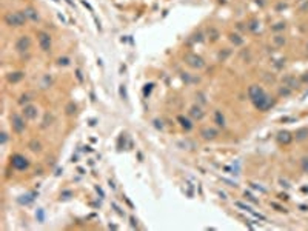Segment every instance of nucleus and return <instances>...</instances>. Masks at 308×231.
<instances>
[{"instance_id": "obj_1", "label": "nucleus", "mask_w": 308, "mask_h": 231, "mask_svg": "<svg viewBox=\"0 0 308 231\" xmlns=\"http://www.w3.org/2000/svg\"><path fill=\"white\" fill-rule=\"evenodd\" d=\"M6 23L14 25V26H22L25 23V16L22 12H11V14H6L5 17Z\"/></svg>"}, {"instance_id": "obj_2", "label": "nucleus", "mask_w": 308, "mask_h": 231, "mask_svg": "<svg viewBox=\"0 0 308 231\" xmlns=\"http://www.w3.org/2000/svg\"><path fill=\"white\" fill-rule=\"evenodd\" d=\"M11 163H12V166H14L16 170H25V168L28 166V162H26V159H25L23 156H19V154L12 157Z\"/></svg>"}, {"instance_id": "obj_3", "label": "nucleus", "mask_w": 308, "mask_h": 231, "mask_svg": "<svg viewBox=\"0 0 308 231\" xmlns=\"http://www.w3.org/2000/svg\"><path fill=\"white\" fill-rule=\"evenodd\" d=\"M39 42H40V46H42L43 51H50V48H51V39H50V35H48L46 33H40L39 34Z\"/></svg>"}, {"instance_id": "obj_4", "label": "nucleus", "mask_w": 308, "mask_h": 231, "mask_svg": "<svg viewBox=\"0 0 308 231\" xmlns=\"http://www.w3.org/2000/svg\"><path fill=\"white\" fill-rule=\"evenodd\" d=\"M16 48H17L19 51H26V50L29 48V39L26 37V35H22V37L19 39V42H17Z\"/></svg>"}, {"instance_id": "obj_5", "label": "nucleus", "mask_w": 308, "mask_h": 231, "mask_svg": "<svg viewBox=\"0 0 308 231\" xmlns=\"http://www.w3.org/2000/svg\"><path fill=\"white\" fill-rule=\"evenodd\" d=\"M186 59H190V60H193V62H188L190 65H193V66H197V68H200V66H203V60L200 59V57H196V56H188Z\"/></svg>"}, {"instance_id": "obj_6", "label": "nucleus", "mask_w": 308, "mask_h": 231, "mask_svg": "<svg viewBox=\"0 0 308 231\" xmlns=\"http://www.w3.org/2000/svg\"><path fill=\"white\" fill-rule=\"evenodd\" d=\"M23 114L26 116V117H29V119H34L35 116H37V113H35V108H34V106H26V108L23 109Z\"/></svg>"}, {"instance_id": "obj_7", "label": "nucleus", "mask_w": 308, "mask_h": 231, "mask_svg": "<svg viewBox=\"0 0 308 231\" xmlns=\"http://www.w3.org/2000/svg\"><path fill=\"white\" fill-rule=\"evenodd\" d=\"M12 120H14V126H16V130L17 131H22V128H23L25 125H23V122L19 119V116H12Z\"/></svg>"}, {"instance_id": "obj_8", "label": "nucleus", "mask_w": 308, "mask_h": 231, "mask_svg": "<svg viewBox=\"0 0 308 231\" xmlns=\"http://www.w3.org/2000/svg\"><path fill=\"white\" fill-rule=\"evenodd\" d=\"M216 123H217L219 126H225V119H224V116L219 113V111L216 113Z\"/></svg>"}, {"instance_id": "obj_9", "label": "nucleus", "mask_w": 308, "mask_h": 231, "mask_svg": "<svg viewBox=\"0 0 308 231\" xmlns=\"http://www.w3.org/2000/svg\"><path fill=\"white\" fill-rule=\"evenodd\" d=\"M202 136L205 137V139H213V137L216 136V132H214L213 130H203L202 131Z\"/></svg>"}, {"instance_id": "obj_10", "label": "nucleus", "mask_w": 308, "mask_h": 231, "mask_svg": "<svg viewBox=\"0 0 308 231\" xmlns=\"http://www.w3.org/2000/svg\"><path fill=\"white\" fill-rule=\"evenodd\" d=\"M179 120L182 122V126H184V128H191V125H190V122H188V120H185V119H184V117H179Z\"/></svg>"}, {"instance_id": "obj_11", "label": "nucleus", "mask_w": 308, "mask_h": 231, "mask_svg": "<svg viewBox=\"0 0 308 231\" xmlns=\"http://www.w3.org/2000/svg\"><path fill=\"white\" fill-rule=\"evenodd\" d=\"M288 136H290L288 132H280V140H282V142H288L290 140Z\"/></svg>"}, {"instance_id": "obj_12", "label": "nucleus", "mask_w": 308, "mask_h": 231, "mask_svg": "<svg viewBox=\"0 0 308 231\" xmlns=\"http://www.w3.org/2000/svg\"><path fill=\"white\" fill-rule=\"evenodd\" d=\"M29 146H31V149H33V151H40V143H35V142H33V143H31Z\"/></svg>"}, {"instance_id": "obj_13", "label": "nucleus", "mask_w": 308, "mask_h": 231, "mask_svg": "<svg viewBox=\"0 0 308 231\" xmlns=\"http://www.w3.org/2000/svg\"><path fill=\"white\" fill-rule=\"evenodd\" d=\"M193 116H197V117H202V113H200L199 108H193Z\"/></svg>"}, {"instance_id": "obj_14", "label": "nucleus", "mask_w": 308, "mask_h": 231, "mask_svg": "<svg viewBox=\"0 0 308 231\" xmlns=\"http://www.w3.org/2000/svg\"><path fill=\"white\" fill-rule=\"evenodd\" d=\"M120 96H122L123 99H126V92H125V86H123V85L120 86Z\"/></svg>"}, {"instance_id": "obj_15", "label": "nucleus", "mask_w": 308, "mask_h": 231, "mask_svg": "<svg viewBox=\"0 0 308 231\" xmlns=\"http://www.w3.org/2000/svg\"><path fill=\"white\" fill-rule=\"evenodd\" d=\"M82 3H83V5H85V6H86V8H88V10H90V11H92V8H91L90 5H88V3H86V2H85V0H82Z\"/></svg>"}]
</instances>
